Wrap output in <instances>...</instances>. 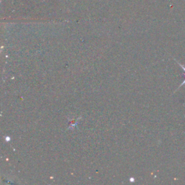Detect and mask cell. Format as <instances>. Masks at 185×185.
<instances>
[{"instance_id": "cell-1", "label": "cell", "mask_w": 185, "mask_h": 185, "mask_svg": "<svg viewBox=\"0 0 185 185\" xmlns=\"http://www.w3.org/2000/svg\"><path fill=\"white\" fill-rule=\"evenodd\" d=\"M178 63H179V64H180V66L181 67H182V68L183 69V70H184V72H185V67H184V65H182V64H181V63H180V62H178ZM184 84H185V80H184V82H182V84L180 85V87H179V88L182 87V86L183 85H184Z\"/></svg>"}]
</instances>
